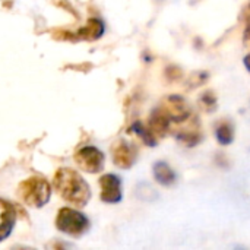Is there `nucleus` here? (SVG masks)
Masks as SVG:
<instances>
[{"label": "nucleus", "mask_w": 250, "mask_h": 250, "mask_svg": "<svg viewBox=\"0 0 250 250\" xmlns=\"http://www.w3.org/2000/svg\"><path fill=\"white\" fill-rule=\"evenodd\" d=\"M54 188L69 204L82 208L91 198V189L85 179L73 168L62 167L54 174Z\"/></svg>", "instance_id": "nucleus-1"}, {"label": "nucleus", "mask_w": 250, "mask_h": 250, "mask_svg": "<svg viewBox=\"0 0 250 250\" xmlns=\"http://www.w3.org/2000/svg\"><path fill=\"white\" fill-rule=\"evenodd\" d=\"M18 195L25 205L41 208L48 202L51 196V186L41 177H29L19 185Z\"/></svg>", "instance_id": "nucleus-2"}, {"label": "nucleus", "mask_w": 250, "mask_h": 250, "mask_svg": "<svg viewBox=\"0 0 250 250\" xmlns=\"http://www.w3.org/2000/svg\"><path fill=\"white\" fill-rule=\"evenodd\" d=\"M56 227L64 234L79 237L88 231L89 220L73 208H62L56 217Z\"/></svg>", "instance_id": "nucleus-3"}, {"label": "nucleus", "mask_w": 250, "mask_h": 250, "mask_svg": "<svg viewBox=\"0 0 250 250\" xmlns=\"http://www.w3.org/2000/svg\"><path fill=\"white\" fill-rule=\"evenodd\" d=\"M161 111L170 119L171 125H180L183 122H186L188 119H190L192 114V108L189 107L188 101L180 97V95H170L166 97L161 104H160Z\"/></svg>", "instance_id": "nucleus-4"}, {"label": "nucleus", "mask_w": 250, "mask_h": 250, "mask_svg": "<svg viewBox=\"0 0 250 250\" xmlns=\"http://www.w3.org/2000/svg\"><path fill=\"white\" fill-rule=\"evenodd\" d=\"M75 161L82 171L89 174L100 173L104 168V154L95 146H83L75 154Z\"/></svg>", "instance_id": "nucleus-5"}, {"label": "nucleus", "mask_w": 250, "mask_h": 250, "mask_svg": "<svg viewBox=\"0 0 250 250\" xmlns=\"http://www.w3.org/2000/svg\"><path fill=\"white\" fill-rule=\"evenodd\" d=\"M177 127L174 129V136L177 138L179 142H182L186 146H196L201 139V129H199V123L198 119H195L193 116L190 119H188L186 122L176 125Z\"/></svg>", "instance_id": "nucleus-6"}, {"label": "nucleus", "mask_w": 250, "mask_h": 250, "mask_svg": "<svg viewBox=\"0 0 250 250\" xmlns=\"http://www.w3.org/2000/svg\"><path fill=\"white\" fill-rule=\"evenodd\" d=\"M101 201L105 204H119L123 198L122 180L116 174H104L100 179Z\"/></svg>", "instance_id": "nucleus-7"}, {"label": "nucleus", "mask_w": 250, "mask_h": 250, "mask_svg": "<svg viewBox=\"0 0 250 250\" xmlns=\"http://www.w3.org/2000/svg\"><path fill=\"white\" fill-rule=\"evenodd\" d=\"M113 163L123 170H127L135 163V154L130 148V145L125 141H119L113 146Z\"/></svg>", "instance_id": "nucleus-8"}, {"label": "nucleus", "mask_w": 250, "mask_h": 250, "mask_svg": "<svg viewBox=\"0 0 250 250\" xmlns=\"http://www.w3.org/2000/svg\"><path fill=\"white\" fill-rule=\"evenodd\" d=\"M15 221H16L15 208L9 202L0 199V242L9 237V234L15 227Z\"/></svg>", "instance_id": "nucleus-9"}, {"label": "nucleus", "mask_w": 250, "mask_h": 250, "mask_svg": "<svg viewBox=\"0 0 250 250\" xmlns=\"http://www.w3.org/2000/svg\"><path fill=\"white\" fill-rule=\"evenodd\" d=\"M148 127H149V130L152 132V135H154L157 139H161V138H164V136L168 133V130H170V127H171V122H170V119L161 111V108L158 107V108H155V110L152 111V114L149 116Z\"/></svg>", "instance_id": "nucleus-10"}, {"label": "nucleus", "mask_w": 250, "mask_h": 250, "mask_svg": "<svg viewBox=\"0 0 250 250\" xmlns=\"http://www.w3.org/2000/svg\"><path fill=\"white\" fill-rule=\"evenodd\" d=\"M152 173H154V179L157 180V183H160L161 186H173L177 180V174L176 171L166 163V161H158L154 164V168H152Z\"/></svg>", "instance_id": "nucleus-11"}, {"label": "nucleus", "mask_w": 250, "mask_h": 250, "mask_svg": "<svg viewBox=\"0 0 250 250\" xmlns=\"http://www.w3.org/2000/svg\"><path fill=\"white\" fill-rule=\"evenodd\" d=\"M103 34H104V23L100 19H89L88 23L78 31L76 37L85 41H94L98 40Z\"/></svg>", "instance_id": "nucleus-12"}, {"label": "nucleus", "mask_w": 250, "mask_h": 250, "mask_svg": "<svg viewBox=\"0 0 250 250\" xmlns=\"http://www.w3.org/2000/svg\"><path fill=\"white\" fill-rule=\"evenodd\" d=\"M215 138L220 145H230L234 141V127L230 122H221L215 127Z\"/></svg>", "instance_id": "nucleus-13"}, {"label": "nucleus", "mask_w": 250, "mask_h": 250, "mask_svg": "<svg viewBox=\"0 0 250 250\" xmlns=\"http://www.w3.org/2000/svg\"><path fill=\"white\" fill-rule=\"evenodd\" d=\"M130 130H132L133 133H136V135L144 141V144L148 145V146H155L157 142H158V139L152 135V132L149 130V127H148V126H144L141 122L132 123Z\"/></svg>", "instance_id": "nucleus-14"}, {"label": "nucleus", "mask_w": 250, "mask_h": 250, "mask_svg": "<svg viewBox=\"0 0 250 250\" xmlns=\"http://www.w3.org/2000/svg\"><path fill=\"white\" fill-rule=\"evenodd\" d=\"M201 104L207 108V111H211L215 107V104H217V98H215V95L211 91H208V92H205L201 97Z\"/></svg>", "instance_id": "nucleus-15"}, {"label": "nucleus", "mask_w": 250, "mask_h": 250, "mask_svg": "<svg viewBox=\"0 0 250 250\" xmlns=\"http://www.w3.org/2000/svg\"><path fill=\"white\" fill-rule=\"evenodd\" d=\"M243 41H245V45H246V48H248V50H250V22H249V25H248V28H246V31H245Z\"/></svg>", "instance_id": "nucleus-16"}, {"label": "nucleus", "mask_w": 250, "mask_h": 250, "mask_svg": "<svg viewBox=\"0 0 250 250\" xmlns=\"http://www.w3.org/2000/svg\"><path fill=\"white\" fill-rule=\"evenodd\" d=\"M243 62H245V66H246V69H248V70L250 72V53L248 54V56H246V57H245V60H243Z\"/></svg>", "instance_id": "nucleus-17"}]
</instances>
